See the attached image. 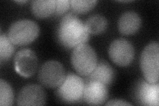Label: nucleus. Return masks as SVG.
Returning <instances> with one entry per match:
<instances>
[{
    "label": "nucleus",
    "mask_w": 159,
    "mask_h": 106,
    "mask_svg": "<svg viewBox=\"0 0 159 106\" xmlns=\"http://www.w3.org/2000/svg\"><path fill=\"white\" fill-rule=\"evenodd\" d=\"M58 39L63 47L72 49L86 43L89 33L82 20L76 15L69 13L62 18L59 24Z\"/></svg>",
    "instance_id": "nucleus-1"
},
{
    "label": "nucleus",
    "mask_w": 159,
    "mask_h": 106,
    "mask_svg": "<svg viewBox=\"0 0 159 106\" xmlns=\"http://www.w3.org/2000/svg\"><path fill=\"white\" fill-rule=\"evenodd\" d=\"M39 33V27L35 22L30 19H21L10 26L7 37L14 45L25 46L33 42Z\"/></svg>",
    "instance_id": "nucleus-2"
},
{
    "label": "nucleus",
    "mask_w": 159,
    "mask_h": 106,
    "mask_svg": "<svg viewBox=\"0 0 159 106\" xmlns=\"http://www.w3.org/2000/svg\"><path fill=\"white\" fill-rule=\"evenodd\" d=\"M71 63L77 73L88 76L98 64L97 54L90 45L82 44L74 48L71 55Z\"/></svg>",
    "instance_id": "nucleus-3"
},
{
    "label": "nucleus",
    "mask_w": 159,
    "mask_h": 106,
    "mask_svg": "<svg viewBox=\"0 0 159 106\" xmlns=\"http://www.w3.org/2000/svg\"><path fill=\"white\" fill-rule=\"evenodd\" d=\"M140 66L146 81L151 84L158 82L159 45L157 42L147 44L141 55Z\"/></svg>",
    "instance_id": "nucleus-4"
},
{
    "label": "nucleus",
    "mask_w": 159,
    "mask_h": 106,
    "mask_svg": "<svg viewBox=\"0 0 159 106\" xmlns=\"http://www.w3.org/2000/svg\"><path fill=\"white\" fill-rule=\"evenodd\" d=\"M85 84L78 76L73 73L67 74L62 84L58 88L57 94L59 99L67 104H74L82 98Z\"/></svg>",
    "instance_id": "nucleus-5"
},
{
    "label": "nucleus",
    "mask_w": 159,
    "mask_h": 106,
    "mask_svg": "<svg viewBox=\"0 0 159 106\" xmlns=\"http://www.w3.org/2000/svg\"><path fill=\"white\" fill-rule=\"evenodd\" d=\"M65 77V70L63 66L56 60H50L43 64L38 75L40 83L48 88H58Z\"/></svg>",
    "instance_id": "nucleus-6"
},
{
    "label": "nucleus",
    "mask_w": 159,
    "mask_h": 106,
    "mask_svg": "<svg viewBox=\"0 0 159 106\" xmlns=\"http://www.w3.org/2000/svg\"><path fill=\"white\" fill-rule=\"evenodd\" d=\"M108 53L113 63L119 67H127L132 62L135 57V48L127 40L119 39L110 44Z\"/></svg>",
    "instance_id": "nucleus-7"
},
{
    "label": "nucleus",
    "mask_w": 159,
    "mask_h": 106,
    "mask_svg": "<svg viewBox=\"0 0 159 106\" xmlns=\"http://www.w3.org/2000/svg\"><path fill=\"white\" fill-rule=\"evenodd\" d=\"M16 71L23 77L29 78L36 72L38 58L36 54L30 49H22L17 53L14 58Z\"/></svg>",
    "instance_id": "nucleus-8"
},
{
    "label": "nucleus",
    "mask_w": 159,
    "mask_h": 106,
    "mask_svg": "<svg viewBox=\"0 0 159 106\" xmlns=\"http://www.w3.org/2000/svg\"><path fill=\"white\" fill-rule=\"evenodd\" d=\"M17 101L18 105H44L46 94L40 85L28 84L20 90Z\"/></svg>",
    "instance_id": "nucleus-9"
},
{
    "label": "nucleus",
    "mask_w": 159,
    "mask_h": 106,
    "mask_svg": "<svg viewBox=\"0 0 159 106\" xmlns=\"http://www.w3.org/2000/svg\"><path fill=\"white\" fill-rule=\"evenodd\" d=\"M108 98V89L106 85L98 81H86L84 90L83 98L92 105H102Z\"/></svg>",
    "instance_id": "nucleus-10"
},
{
    "label": "nucleus",
    "mask_w": 159,
    "mask_h": 106,
    "mask_svg": "<svg viewBox=\"0 0 159 106\" xmlns=\"http://www.w3.org/2000/svg\"><path fill=\"white\" fill-rule=\"evenodd\" d=\"M159 84L142 81L139 84L138 97L143 105L158 106L159 105Z\"/></svg>",
    "instance_id": "nucleus-11"
},
{
    "label": "nucleus",
    "mask_w": 159,
    "mask_h": 106,
    "mask_svg": "<svg viewBox=\"0 0 159 106\" xmlns=\"http://www.w3.org/2000/svg\"><path fill=\"white\" fill-rule=\"evenodd\" d=\"M141 26V17L134 12H127L123 13L118 21L119 31L124 35L136 33Z\"/></svg>",
    "instance_id": "nucleus-12"
},
{
    "label": "nucleus",
    "mask_w": 159,
    "mask_h": 106,
    "mask_svg": "<svg viewBox=\"0 0 159 106\" xmlns=\"http://www.w3.org/2000/svg\"><path fill=\"white\" fill-rule=\"evenodd\" d=\"M114 78L115 72L111 66L105 61L98 62L92 72L86 76L87 81H98L106 85L107 86L113 82Z\"/></svg>",
    "instance_id": "nucleus-13"
},
{
    "label": "nucleus",
    "mask_w": 159,
    "mask_h": 106,
    "mask_svg": "<svg viewBox=\"0 0 159 106\" xmlns=\"http://www.w3.org/2000/svg\"><path fill=\"white\" fill-rule=\"evenodd\" d=\"M31 12L37 18L48 17L54 13L56 9V1L54 0H36L31 2Z\"/></svg>",
    "instance_id": "nucleus-14"
},
{
    "label": "nucleus",
    "mask_w": 159,
    "mask_h": 106,
    "mask_svg": "<svg viewBox=\"0 0 159 106\" xmlns=\"http://www.w3.org/2000/svg\"><path fill=\"white\" fill-rule=\"evenodd\" d=\"M84 25L89 34L98 35L106 31L108 22L107 19L102 15L95 14L88 17Z\"/></svg>",
    "instance_id": "nucleus-15"
},
{
    "label": "nucleus",
    "mask_w": 159,
    "mask_h": 106,
    "mask_svg": "<svg viewBox=\"0 0 159 106\" xmlns=\"http://www.w3.org/2000/svg\"><path fill=\"white\" fill-rule=\"evenodd\" d=\"M14 102L13 90L11 85L3 79L0 80V105L2 106L12 105Z\"/></svg>",
    "instance_id": "nucleus-16"
},
{
    "label": "nucleus",
    "mask_w": 159,
    "mask_h": 106,
    "mask_svg": "<svg viewBox=\"0 0 159 106\" xmlns=\"http://www.w3.org/2000/svg\"><path fill=\"white\" fill-rule=\"evenodd\" d=\"M15 51L14 44L6 35L0 36V60L1 63L6 62L11 57Z\"/></svg>",
    "instance_id": "nucleus-17"
},
{
    "label": "nucleus",
    "mask_w": 159,
    "mask_h": 106,
    "mask_svg": "<svg viewBox=\"0 0 159 106\" xmlns=\"http://www.w3.org/2000/svg\"><path fill=\"white\" fill-rule=\"evenodd\" d=\"M70 7L72 11L76 14H85L88 13L96 6L98 1H80V0H72Z\"/></svg>",
    "instance_id": "nucleus-18"
},
{
    "label": "nucleus",
    "mask_w": 159,
    "mask_h": 106,
    "mask_svg": "<svg viewBox=\"0 0 159 106\" xmlns=\"http://www.w3.org/2000/svg\"><path fill=\"white\" fill-rule=\"evenodd\" d=\"M70 7V2L68 0H58L56 1V9L54 14L57 16H62Z\"/></svg>",
    "instance_id": "nucleus-19"
},
{
    "label": "nucleus",
    "mask_w": 159,
    "mask_h": 106,
    "mask_svg": "<svg viewBox=\"0 0 159 106\" xmlns=\"http://www.w3.org/2000/svg\"><path fill=\"white\" fill-rule=\"evenodd\" d=\"M106 105H131V104L127 102L125 100L115 99L109 101L107 103H106Z\"/></svg>",
    "instance_id": "nucleus-20"
},
{
    "label": "nucleus",
    "mask_w": 159,
    "mask_h": 106,
    "mask_svg": "<svg viewBox=\"0 0 159 106\" xmlns=\"http://www.w3.org/2000/svg\"><path fill=\"white\" fill-rule=\"evenodd\" d=\"M16 2L17 3H20V4H23V3H27V1H16Z\"/></svg>",
    "instance_id": "nucleus-21"
}]
</instances>
